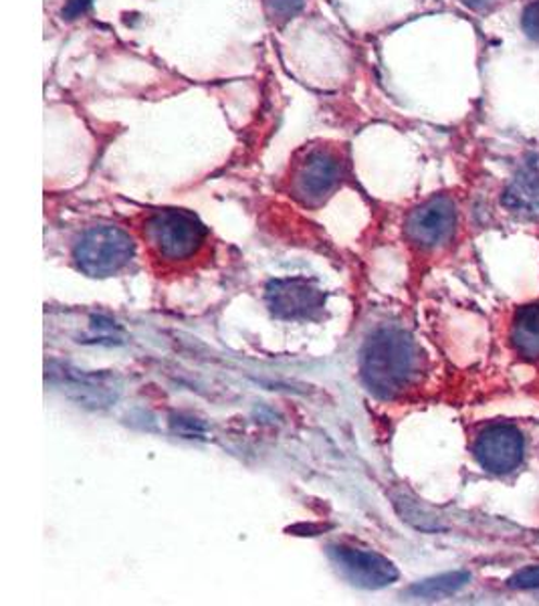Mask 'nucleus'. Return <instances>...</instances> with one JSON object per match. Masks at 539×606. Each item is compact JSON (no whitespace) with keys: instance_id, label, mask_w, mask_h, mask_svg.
I'll return each mask as SVG.
<instances>
[{"instance_id":"1","label":"nucleus","mask_w":539,"mask_h":606,"mask_svg":"<svg viewBox=\"0 0 539 606\" xmlns=\"http://www.w3.org/2000/svg\"><path fill=\"white\" fill-rule=\"evenodd\" d=\"M425 356L411 334L397 325L376 330L360 354V374L369 393L394 398L406 393L423 374Z\"/></svg>"},{"instance_id":"2","label":"nucleus","mask_w":539,"mask_h":606,"mask_svg":"<svg viewBox=\"0 0 539 606\" xmlns=\"http://www.w3.org/2000/svg\"><path fill=\"white\" fill-rule=\"evenodd\" d=\"M142 237L150 257L162 268H185L209 247V228L183 209H162L146 217Z\"/></svg>"},{"instance_id":"3","label":"nucleus","mask_w":539,"mask_h":606,"mask_svg":"<svg viewBox=\"0 0 539 606\" xmlns=\"http://www.w3.org/2000/svg\"><path fill=\"white\" fill-rule=\"evenodd\" d=\"M343 170L346 162L338 148L312 146L291 166V195L303 207L315 209L338 190Z\"/></svg>"},{"instance_id":"4","label":"nucleus","mask_w":539,"mask_h":606,"mask_svg":"<svg viewBox=\"0 0 539 606\" xmlns=\"http://www.w3.org/2000/svg\"><path fill=\"white\" fill-rule=\"evenodd\" d=\"M136 243L120 226H89L73 247V261L89 277H112L128 268Z\"/></svg>"},{"instance_id":"5","label":"nucleus","mask_w":539,"mask_h":606,"mask_svg":"<svg viewBox=\"0 0 539 606\" xmlns=\"http://www.w3.org/2000/svg\"><path fill=\"white\" fill-rule=\"evenodd\" d=\"M47 381L86 409H108L122 393V384L110 372H86L58 362L47 364Z\"/></svg>"},{"instance_id":"6","label":"nucleus","mask_w":539,"mask_h":606,"mask_svg":"<svg viewBox=\"0 0 539 606\" xmlns=\"http://www.w3.org/2000/svg\"><path fill=\"white\" fill-rule=\"evenodd\" d=\"M456 228V209L449 197L426 200L409 214L404 223V235L412 247L421 251H435L453 239Z\"/></svg>"},{"instance_id":"7","label":"nucleus","mask_w":539,"mask_h":606,"mask_svg":"<svg viewBox=\"0 0 539 606\" xmlns=\"http://www.w3.org/2000/svg\"><path fill=\"white\" fill-rule=\"evenodd\" d=\"M271 313L287 322L315 320L326 308V294L305 277L275 280L265 289Z\"/></svg>"},{"instance_id":"8","label":"nucleus","mask_w":539,"mask_h":606,"mask_svg":"<svg viewBox=\"0 0 539 606\" xmlns=\"http://www.w3.org/2000/svg\"><path fill=\"white\" fill-rule=\"evenodd\" d=\"M473 452L487 473L505 475L515 471L524 461V435L513 424H491L479 433Z\"/></svg>"},{"instance_id":"9","label":"nucleus","mask_w":539,"mask_h":606,"mask_svg":"<svg viewBox=\"0 0 539 606\" xmlns=\"http://www.w3.org/2000/svg\"><path fill=\"white\" fill-rule=\"evenodd\" d=\"M329 554L341 574L362 589H384L398 579L397 566L383 554L354 546H331Z\"/></svg>"},{"instance_id":"10","label":"nucleus","mask_w":539,"mask_h":606,"mask_svg":"<svg viewBox=\"0 0 539 606\" xmlns=\"http://www.w3.org/2000/svg\"><path fill=\"white\" fill-rule=\"evenodd\" d=\"M503 207L525 219H539V156L525 158L505 188Z\"/></svg>"},{"instance_id":"11","label":"nucleus","mask_w":539,"mask_h":606,"mask_svg":"<svg viewBox=\"0 0 539 606\" xmlns=\"http://www.w3.org/2000/svg\"><path fill=\"white\" fill-rule=\"evenodd\" d=\"M511 342L522 358L539 362V304L517 310L511 325Z\"/></svg>"},{"instance_id":"12","label":"nucleus","mask_w":539,"mask_h":606,"mask_svg":"<svg viewBox=\"0 0 539 606\" xmlns=\"http://www.w3.org/2000/svg\"><path fill=\"white\" fill-rule=\"evenodd\" d=\"M471 580L468 572H447L440 574L435 579L423 580L418 584H414L411 589L412 596L416 598H428V601H437V598H444L451 594L459 593L461 589H465Z\"/></svg>"},{"instance_id":"13","label":"nucleus","mask_w":539,"mask_h":606,"mask_svg":"<svg viewBox=\"0 0 539 606\" xmlns=\"http://www.w3.org/2000/svg\"><path fill=\"white\" fill-rule=\"evenodd\" d=\"M507 586L515 591H536L539 589V566H527L524 570H517L507 580Z\"/></svg>"},{"instance_id":"14","label":"nucleus","mask_w":539,"mask_h":606,"mask_svg":"<svg viewBox=\"0 0 539 606\" xmlns=\"http://www.w3.org/2000/svg\"><path fill=\"white\" fill-rule=\"evenodd\" d=\"M267 11H270L273 18H291L303 9L305 0H265Z\"/></svg>"},{"instance_id":"15","label":"nucleus","mask_w":539,"mask_h":606,"mask_svg":"<svg viewBox=\"0 0 539 606\" xmlns=\"http://www.w3.org/2000/svg\"><path fill=\"white\" fill-rule=\"evenodd\" d=\"M172 429L178 433V435H183V437H202L204 435V424L197 421V419H192V417H183V415H178V417H172Z\"/></svg>"},{"instance_id":"16","label":"nucleus","mask_w":539,"mask_h":606,"mask_svg":"<svg viewBox=\"0 0 539 606\" xmlns=\"http://www.w3.org/2000/svg\"><path fill=\"white\" fill-rule=\"evenodd\" d=\"M522 27L531 41H539V0H534L531 4L525 7L524 14H522Z\"/></svg>"},{"instance_id":"17","label":"nucleus","mask_w":539,"mask_h":606,"mask_svg":"<svg viewBox=\"0 0 539 606\" xmlns=\"http://www.w3.org/2000/svg\"><path fill=\"white\" fill-rule=\"evenodd\" d=\"M89 9H91V0H67L61 11V16L65 21H75V18L84 16Z\"/></svg>"},{"instance_id":"18","label":"nucleus","mask_w":539,"mask_h":606,"mask_svg":"<svg viewBox=\"0 0 539 606\" xmlns=\"http://www.w3.org/2000/svg\"><path fill=\"white\" fill-rule=\"evenodd\" d=\"M465 7L468 9H473V11H482V9H487L493 0H461Z\"/></svg>"}]
</instances>
